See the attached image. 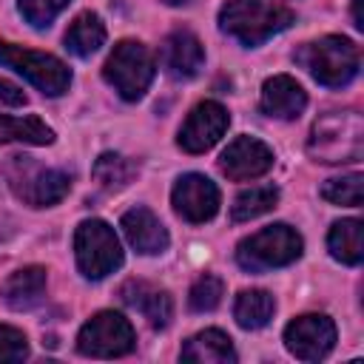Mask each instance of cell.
Here are the masks:
<instances>
[{
  "label": "cell",
  "mask_w": 364,
  "mask_h": 364,
  "mask_svg": "<svg viewBox=\"0 0 364 364\" xmlns=\"http://www.w3.org/2000/svg\"><path fill=\"white\" fill-rule=\"evenodd\" d=\"M273 310H276V301L267 290H242L233 304V316H236L239 327H245V330L264 327L273 318Z\"/></svg>",
  "instance_id": "obj_22"
},
{
  "label": "cell",
  "mask_w": 364,
  "mask_h": 364,
  "mask_svg": "<svg viewBox=\"0 0 364 364\" xmlns=\"http://www.w3.org/2000/svg\"><path fill=\"white\" fill-rule=\"evenodd\" d=\"M131 176H134V165L119 154H102L94 162V179L108 191L125 188L131 182Z\"/></svg>",
  "instance_id": "obj_25"
},
{
  "label": "cell",
  "mask_w": 364,
  "mask_h": 364,
  "mask_svg": "<svg viewBox=\"0 0 364 364\" xmlns=\"http://www.w3.org/2000/svg\"><path fill=\"white\" fill-rule=\"evenodd\" d=\"M0 100H3L6 105H23V102H26V94H23L20 85H14V82H9V80H0Z\"/></svg>",
  "instance_id": "obj_30"
},
{
  "label": "cell",
  "mask_w": 364,
  "mask_h": 364,
  "mask_svg": "<svg viewBox=\"0 0 364 364\" xmlns=\"http://www.w3.org/2000/svg\"><path fill=\"white\" fill-rule=\"evenodd\" d=\"M68 3H71V0H17L20 14H23L31 26H37V28L48 26Z\"/></svg>",
  "instance_id": "obj_28"
},
{
  "label": "cell",
  "mask_w": 364,
  "mask_h": 364,
  "mask_svg": "<svg viewBox=\"0 0 364 364\" xmlns=\"http://www.w3.org/2000/svg\"><path fill=\"white\" fill-rule=\"evenodd\" d=\"M17 165L23 168L20 176L11 173V188L20 199H26L28 205L34 208H46V205H57L68 188H71V179L68 173L63 171H54V168H34L28 162H23V156H14Z\"/></svg>",
  "instance_id": "obj_10"
},
{
  "label": "cell",
  "mask_w": 364,
  "mask_h": 364,
  "mask_svg": "<svg viewBox=\"0 0 364 364\" xmlns=\"http://www.w3.org/2000/svg\"><path fill=\"white\" fill-rule=\"evenodd\" d=\"M279 202V188L276 185H253L250 191H242L230 208V219L233 222H247L256 219L267 210H273Z\"/></svg>",
  "instance_id": "obj_24"
},
{
  "label": "cell",
  "mask_w": 364,
  "mask_h": 364,
  "mask_svg": "<svg viewBox=\"0 0 364 364\" xmlns=\"http://www.w3.org/2000/svg\"><path fill=\"white\" fill-rule=\"evenodd\" d=\"M222 293H225L222 279H216V276L205 273V276H199V279L193 282L191 296H188V304H191V310H193V313H210V310H216V307H219Z\"/></svg>",
  "instance_id": "obj_27"
},
{
  "label": "cell",
  "mask_w": 364,
  "mask_h": 364,
  "mask_svg": "<svg viewBox=\"0 0 364 364\" xmlns=\"http://www.w3.org/2000/svg\"><path fill=\"white\" fill-rule=\"evenodd\" d=\"M46 293V270L43 267H23L11 273L3 284V299L11 310H28L34 307Z\"/></svg>",
  "instance_id": "obj_18"
},
{
  "label": "cell",
  "mask_w": 364,
  "mask_h": 364,
  "mask_svg": "<svg viewBox=\"0 0 364 364\" xmlns=\"http://www.w3.org/2000/svg\"><path fill=\"white\" fill-rule=\"evenodd\" d=\"M353 20H355V28H364V17H361V0H353Z\"/></svg>",
  "instance_id": "obj_31"
},
{
  "label": "cell",
  "mask_w": 364,
  "mask_h": 364,
  "mask_svg": "<svg viewBox=\"0 0 364 364\" xmlns=\"http://www.w3.org/2000/svg\"><path fill=\"white\" fill-rule=\"evenodd\" d=\"M225 128H228V111L219 102L205 100L182 122V128H179V148L188 151V154H202V151H208V148H213L219 142Z\"/></svg>",
  "instance_id": "obj_11"
},
{
  "label": "cell",
  "mask_w": 364,
  "mask_h": 364,
  "mask_svg": "<svg viewBox=\"0 0 364 364\" xmlns=\"http://www.w3.org/2000/svg\"><path fill=\"white\" fill-rule=\"evenodd\" d=\"M293 23V11L264 0H228L219 11V26L245 46H259L267 37L284 31Z\"/></svg>",
  "instance_id": "obj_2"
},
{
  "label": "cell",
  "mask_w": 364,
  "mask_h": 364,
  "mask_svg": "<svg viewBox=\"0 0 364 364\" xmlns=\"http://www.w3.org/2000/svg\"><path fill=\"white\" fill-rule=\"evenodd\" d=\"M296 60L313 74L316 82L327 85V88H341L350 80H355L358 68H361V54L358 48L347 40V37H321L316 43H307Z\"/></svg>",
  "instance_id": "obj_3"
},
{
  "label": "cell",
  "mask_w": 364,
  "mask_h": 364,
  "mask_svg": "<svg viewBox=\"0 0 364 364\" xmlns=\"http://www.w3.org/2000/svg\"><path fill=\"white\" fill-rule=\"evenodd\" d=\"M3 142L48 145V142H54V131L34 114H28V117H3L0 114V145Z\"/></svg>",
  "instance_id": "obj_23"
},
{
  "label": "cell",
  "mask_w": 364,
  "mask_h": 364,
  "mask_svg": "<svg viewBox=\"0 0 364 364\" xmlns=\"http://www.w3.org/2000/svg\"><path fill=\"white\" fill-rule=\"evenodd\" d=\"M77 350L91 358H117L134 350V327L122 313L102 310L88 318L77 336Z\"/></svg>",
  "instance_id": "obj_8"
},
{
  "label": "cell",
  "mask_w": 364,
  "mask_h": 364,
  "mask_svg": "<svg viewBox=\"0 0 364 364\" xmlns=\"http://www.w3.org/2000/svg\"><path fill=\"white\" fill-rule=\"evenodd\" d=\"M299 256H301V236L287 225L262 228L259 233L242 239L236 247V262L250 273L284 267Z\"/></svg>",
  "instance_id": "obj_4"
},
{
  "label": "cell",
  "mask_w": 364,
  "mask_h": 364,
  "mask_svg": "<svg viewBox=\"0 0 364 364\" xmlns=\"http://www.w3.org/2000/svg\"><path fill=\"white\" fill-rule=\"evenodd\" d=\"M105 43V26L94 11L80 14L65 31V48L77 57H91Z\"/></svg>",
  "instance_id": "obj_21"
},
{
  "label": "cell",
  "mask_w": 364,
  "mask_h": 364,
  "mask_svg": "<svg viewBox=\"0 0 364 364\" xmlns=\"http://www.w3.org/2000/svg\"><path fill=\"white\" fill-rule=\"evenodd\" d=\"M74 253L82 276L88 279H102L114 273L122 264V247L111 225L102 219H85L77 225L74 233Z\"/></svg>",
  "instance_id": "obj_5"
},
{
  "label": "cell",
  "mask_w": 364,
  "mask_h": 364,
  "mask_svg": "<svg viewBox=\"0 0 364 364\" xmlns=\"http://www.w3.org/2000/svg\"><path fill=\"white\" fill-rule=\"evenodd\" d=\"M304 105H307L304 88L287 74H276L262 85V111L267 117L293 119L304 111Z\"/></svg>",
  "instance_id": "obj_15"
},
{
  "label": "cell",
  "mask_w": 364,
  "mask_h": 364,
  "mask_svg": "<svg viewBox=\"0 0 364 364\" xmlns=\"http://www.w3.org/2000/svg\"><path fill=\"white\" fill-rule=\"evenodd\" d=\"M284 344L287 350L301 361H318L324 358L336 344V324L327 316L310 313L299 316L284 327Z\"/></svg>",
  "instance_id": "obj_9"
},
{
  "label": "cell",
  "mask_w": 364,
  "mask_h": 364,
  "mask_svg": "<svg viewBox=\"0 0 364 364\" xmlns=\"http://www.w3.org/2000/svg\"><path fill=\"white\" fill-rule=\"evenodd\" d=\"M28 355L26 336L9 324H0V361H23Z\"/></svg>",
  "instance_id": "obj_29"
},
{
  "label": "cell",
  "mask_w": 364,
  "mask_h": 364,
  "mask_svg": "<svg viewBox=\"0 0 364 364\" xmlns=\"http://www.w3.org/2000/svg\"><path fill=\"white\" fill-rule=\"evenodd\" d=\"M119 296L128 307H136L151 321V327H168L173 316V299L165 290H154L145 282H128L122 284Z\"/></svg>",
  "instance_id": "obj_17"
},
{
  "label": "cell",
  "mask_w": 364,
  "mask_h": 364,
  "mask_svg": "<svg viewBox=\"0 0 364 364\" xmlns=\"http://www.w3.org/2000/svg\"><path fill=\"white\" fill-rule=\"evenodd\" d=\"M0 65L14 68L48 97H60L63 91H68V82H71V71L54 54L23 48V46L3 43V40H0Z\"/></svg>",
  "instance_id": "obj_7"
},
{
  "label": "cell",
  "mask_w": 364,
  "mask_h": 364,
  "mask_svg": "<svg viewBox=\"0 0 364 364\" xmlns=\"http://www.w3.org/2000/svg\"><path fill=\"white\" fill-rule=\"evenodd\" d=\"M321 196L333 205H361L364 202V176L361 173H347L338 179H327L321 185Z\"/></svg>",
  "instance_id": "obj_26"
},
{
  "label": "cell",
  "mask_w": 364,
  "mask_h": 364,
  "mask_svg": "<svg viewBox=\"0 0 364 364\" xmlns=\"http://www.w3.org/2000/svg\"><path fill=\"white\" fill-rule=\"evenodd\" d=\"M122 233L131 242V247L145 256L162 253L168 247V230L148 208H131L122 216Z\"/></svg>",
  "instance_id": "obj_16"
},
{
  "label": "cell",
  "mask_w": 364,
  "mask_h": 364,
  "mask_svg": "<svg viewBox=\"0 0 364 364\" xmlns=\"http://www.w3.org/2000/svg\"><path fill=\"white\" fill-rule=\"evenodd\" d=\"M182 358L199 364H233L236 353L222 330H202L193 338H188V344L182 347Z\"/></svg>",
  "instance_id": "obj_19"
},
{
  "label": "cell",
  "mask_w": 364,
  "mask_h": 364,
  "mask_svg": "<svg viewBox=\"0 0 364 364\" xmlns=\"http://www.w3.org/2000/svg\"><path fill=\"white\" fill-rule=\"evenodd\" d=\"M219 168L228 179L247 182V179H256V176H262L273 168V151L256 136H236L225 148V154L219 159Z\"/></svg>",
  "instance_id": "obj_12"
},
{
  "label": "cell",
  "mask_w": 364,
  "mask_h": 364,
  "mask_svg": "<svg viewBox=\"0 0 364 364\" xmlns=\"http://www.w3.org/2000/svg\"><path fill=\"white\" fill-rule=\"evenodd\" d=\"M307 154L318 162H355L364 154V119L358 111H330L310 128Z\"/></svg>",
  "instance_id": "obj_1"
},
{
  "label": "cell",
  "mask_w": 364,
  "mask_h": 364,
  "mask_svg": "<svg viewBox=\"0 0 364 364\" xmlns=\"http://www.w3.org/2000/svg\"><path fill=\"white\" fill-rule=\"evenodd\" d=\"M168 6H185V3H191V0H165Z\"/></svg>",
  "instance_id": "obj_32"
},
{
  "label": "cell",
  "mask_w": 364,
  "mask_h": 364,
  "mask_svg": "<svg viewBox=\"0 0 364 364\" xmlns=\"http://www.w3.org/2000/svg\"><path fill=\"white\" fill-rule=\"evenodd\" d=\"M162 65L176 80H188V77L199 74V68L205 65V51H202L199 37L191 31L168 34L162 43Z\"/></svg>",
  "instance_id": "obj_14"
},
{
  "label": "cell",
  "mask_w": 364,
  "mask_h": 364,
  "mask_svg": "<svg viewBox=\"0 0 364 364\" xmlns=\"http://www.w3.org/2000/svg\"><path fill=\"white\" fill-rule=\"evenodd\" d=\"M102 77L114 85L122 100H139L154 80V57L136 40H122L105 60Z\"/></svg>",
  "instance_id": "obj_6"
},
{
  "label": "cell",
  "mask_w": 364,
  "mask_h": 364,
  "mask_svg": "<svg viewBox=\"0 0 364 364\" xmlns=\"http://www.w3.org/2000/svg\"><path fill=\"white\" fill-rule=\"evenodd\" d=\"M171 199H173L176 213H179L182 219L193 222V225L213 219L216 210H219V191H216V185H213L208 176H202V173H185V176L173 185Z\"/></svg>",
  "instance_id": "obj_13"
},
{
  "label": "cell",
  "mask_w": 364,
  "mask_h": 364,
  "mask_svg": "<svg viewBox=\"0 0 364 364\" xmlns=\"http://www.w3.org/2000/svg\"><path fill=\"white\" fill-rule=\"evenodd\" d=\"M330 253L344 264H358L364 256V225L358 219H341L330 228L327 236Z\"/></svg>",
  "instance_id": "obj_20"
}]
</instances>
